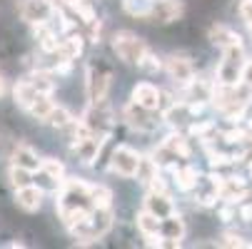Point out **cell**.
<instances>
[{
  "instance_id": "cell-1",
  "label": "cell",
  "mask_w": 252,
  "mask_h": 249,
  "mask_svg": "<svg viewBox=\"0 0 252 249\" xmlns=\"http://www.w3.org/2000/svg\"><path fill=\"white\" fill-rule=\"evenodd\" d=\"M242 62H245V48L242 43H235V45H227L222 48V60L215 70V75H218V83L220 85H237L240 83V70H242Z\"/></svg>"
},
{
  "instance_id": "cell-2",
  "label": "cell",
  "mask_w": 252,
  "mask_h": 249,
  "mask_svg": "<svg viewBox=\"0 0 252 249\" xmlns=\"http://www.w3.org/2000/svg\"><path fill=\"white\" fill-rule=\"evenodd\" d=\"M113 53L118 55V60H123L125 65H140L142 55L148 53V45L142 43L137 35L120 30L113 35Z\"/></svg>"
},
{
  "instance_id": "cell-3",
  "label": "cell",
  "mask_w": 252,
  "mask_h": 249,
  "mask_svg": "<svg viewBox=\"0 0 252 249\" xmlns=\"http://www.w3.org/2000/svg\"><path fill=\"white\" fill-rule=\"evenodd\" d=\"M107 90H110V70L107 67H95V65H88V97L93 105L97 102H105L107 97Z\"/></svg>"
},
{
  "instance_id": "cell-4",
  "label": "cell",
  "mask_w": 252,
  "mask_h": 249,
  "mask_svg": "<svg viewBox=\"0 0 252 249\" xmlns=\"http://www.w3.org/2000/svg\"><path fill=\"white\" fill-rule=\"evenodd\" d=\"M137 165H140V155L127 145H120L110 157V172H115L120 177H135Z\"/></svg>"
},
{
  "instance_id": "cell-5",
  "label": "cell",
  "mask_w": 252,
  "mask_h": 249,
  "mask_svg": "<svg viewBox=\"0 0 252 249\" xmlns=\"http://www.w3.org/2000/svg\"><path fill=\"white\" fill-rule=\"evenodd\" d=\"M107 137H110V130H105V132H93L90 137H85L83 142H78V145L73 147V150L78 152V157H80L83 165H93V162L97 160V155H100V150H102V145H105Z\"/></svg>"
},
{
  "instance_id": "cell-6",
  "label": "cell",
  "mask_w": 252,
  "mask_h": 249,
  "mask_svg": "<svg viewBox=\"0 0 252 249\" xmlns=\"http://www.w3.org/2000/svg\"><path fill=\"white\" fill-rule=\"evenodd\" d=\"M183 13H185V5L180 3V0H160V3H153V10H150L148 20L165 25V23L177 20Z\"/></svg>"
},
{
  "instance_id": "cell-7",
  "label": "cell",
  "mask_w": 252,
  "mask_h": 249,
  "mask_svg": "<svg viewBox=\"0 0 252 249\" xmlns=\"http://www.w3.org/2000/svg\"><path fill=\"white\" fill-rule=\"evenodd\" d=\"M55 10L48 5V0H20V18L25 23H43L53 15Z\"/></svg>"
},
{
  "instance_id": "cell-8",
  "label": "cell",
  "mask_w": 252,
  "mask_h": 249,
  "mask_svg": "<svg viewBox=\"0 0 252 249\" xmlns=\"http://www.w3.org/2000/svg\"><path fill=\"white\" fill-rule=\"evenodd\" d=\"M125 120H127L130 127H135L140 132H150L158 125L155 117H153V110H145V108H140V105H135V102H130L125 108Z\"/></svg>"
},
{
  "instance_id": "cell-9",
  "label": "cell",
  "mask_w": 252,
  "mask_h": 249,
  "mask_svg": "<svg viewBox=\"0 0 252 249\" xmlns=\"http://www.w3.org/2000/svg\"><path fill=\"white\" fill-rule=\"evenodd\" d=\"M165 70H167V75L180 83V85H185L192 75H195V70H192V62L185 57V55H170L165 60Z\"/></svg>"
},
{
  "instance_id": "cell-10",
  "label": "cell",
  "mask_w": 252,
  "mask_h": 249,
  "mask_svg": "<svg viewBox=\"0 0 252 249\" xmlns=\"http://www.w3.org/2000/svg\"><path fill=\"white\" fill-rule=\"evenodd\" d=\"M88 224H90V237L93 239L105 237L107 229L113 227V212H110V207H102V209L93 207L90 215H88Z\"/></svg>"
},
{
  "instance_id": "cell-11",
  "label": "cell",
  "mask_w": 252,
  "mask_h": 249,
  "mask_svg": "<svg viewBox=\"0 0 252 249\" xmlns=\"http://www.w3.org/2000/svg\"><path fill=\"white\" fill-rule=\"evenodd\" d=\"M15 204L23 212H38L40 204H43V190L35 187L32 182L25 185V187H18L15 190Z\"/></svg>"
},
{
  "instance_id": "cell-12",
  "label": "cell",
  "mask_w": 252,
  "mask_h": 249,
  "mask_svg": "<svg viewBox=\"0 0 252 249\" xmlns=\"http://www.w3.org/2000/svg\"><path fill=\"white\" fill-rule=\"evenodd\" d=\"M160 237L167 239V242H162V247H180V239L185 237V224H183V220L175 217V215L160 220Z\"/></svg>"
},
{
  "instance_id": "cell-13",
  "label": "cell",
  "mask_w": 252,
  "mask_h": 249,
  "mask_svg": "<svg viewBox=\"0 0 252 249\" xmlns=\"http://www.w3.org/2000/svg\"><path fill=\"white\" fill-rule=\"evenodd\" d=\"M132 102L140 105V108H145V110H153L158 112V105H160V90L150 83H140L132 87Z\"/></svg>"
},
{
  "instance_id": "cell-14",
  "label": "cell",
  "mask_w": 252,
  "mask_h": 249,
  "mask_svg": "<svg viewBox=\"0 0 252 249\" xmlns=\"http://www.w3.org/2000/svg\"><path fill=\"white\" fill-rule=\"evenodd\" d=\"M145 209L150 212V215H155L158 220H165V217H170L175 212V204L167 197V192H150L145 197Z\"/></svg>"
},
{
  "instance_id": "cell-15",
  "label": "cell",
  "mask_w": 252,
  "mask_h": 249,
  "mask_svg": "<svg viewBox=\"0 0 252 249\" xmlns=\"http://www.w3.org/2000/svg\"><path fill=\"white\" fill-rule=\"evenodd\" d=\"M32 32H35V38H38V45H40V50L43 53H48V55H53V53H58V32L48 25V20H43V23H32Z\"/></svg>"
},
{
  "instance_id": "cell-16",
  "label": "cell",
  "mask_w": 252,
  "mask_h": 249,
  "mask_svg": "<svg viewBox=\"0 0 252 249\" xmlns=\"http://www.w3.org/2000/svg\"><path fill=\"white\" fill-rule=\"evenodd\" d=\"M83 48H85V38H83V35L67 32V38L60 40V45H58V55L63 60H78L83 55Z\"/></svg>"
},
{
  "instance_id": "cell-17",
  "label": "cell",
  "mask_w": 252,
  "mask_h": 249,
  "mask_svg": "<svg viewBox=\"0 0 252 249\" xmlns=\"http://www.w3.org/2000/svg\"><path fill=\"white\" fill-rule=\"evenodd\" d=\"M13 165L25 167L30 172H40V157L35 155L32 147L23 145V142H20V145H15V150H13Z\"/></svg>"
},
{
  "instance_id": "cell-18",
  "label": "cell",
  "mask_w": 252,
  "mask_h": 249,
  "mask_svg": "<svg viewBox=\"0 0 252 249\" xmlns=\"http://www.w3.org/2000/svg\"><path fill=\"white\" fill-rule=\"evenodd\" d=\"M207 38H210V43L212 45H218L220 50L222 48H227V45H235V43H242V38L235 32V30H230L227 25H212L210 28V32H207Z\"/></svg>"
},
{
  "instance_id": "cell-19",
  "label": "cell",
  "mask_w": 252,
  "mask_h": 249,
  "mask_svg": "<svg viewBox=\"0 0 252 249\" xmlns=\"http://www.w3.org/2000/svg\"><path fill=\"white\" fill-rule=\"evenodd\" d=\"M197 182H200L197 167H177L175 169V185H177V190L192 192V190H197Z\"/></svg>"
},
{
  "instance_id": "cell-20",
  "label": "cell",
  "mask_w": 252,
  "mask_h": 249,
  "mask_svg": "<svg viewBox=\"0 0 252 249\" xmlns=\"http://www.w3.org/2000/svg\"><path fill=\"white\" fill-rule=\"evenodd\" d=\"M38 95H40V92L32 87L30 80H20V83L15 85V90H13L15 105H18V108H23V110H30V105L35 102V97H38Z\"/></svg>"
},
{
  "instance_id": "cell-21",
  "label": "cell",
  "mask_w": 252,
  "mask_h": 249,
  "mask_svg": "<svg viewBox=\"0 0 252 249\" xmlns=\"http://www.w3.org/2000/svg\"><path fill=\"white\" fill-rule=\"evenodd\" d=\"M162 147H167L175 157H183V160H188L190 155H192V150H190V145H188V139L180 135V132H172V135H167L165 137V142H162Z\"/></svg>"
},
{
  "instance_id": "cell-22",
  "label": "cell",
  "mask_w": 252,
  "mask_h": 249,
  "mask_svg": "<svg viewBox=\"0 0 252 249\" xmlns=\"http://www.w3.org/2000/svg\"><path fill=\"white\" fill-rule=\"evenodd\" d=\"M32 83V87L43 92V95H53L55 90V80H53V73H48V70H35V73L28 78Z\"/></svg>"
},
{
  "instance_id": "cell-23",
  "label": "cell",
  "mask_w": 252,
  "mask_h": 249,
  "mask_svg": "<svg viewBox=\"0 0 252 249\" xmlns=\"http://www.w3.org/2000/svg\"><path fill=\"white\" fill-rule=\"evenodd\" d=\"M137 229L142 232V237L160 234V220L155 215H150L148 209H142V212H137Z\"/></svg>"
},
{
  "instance_id": "cell-24",
  "label": "cell",
  "mask_w": 252,
  "mask_h": 249,
  "mask_svg": "<svg viewBox=\"0 0 252 249\" xmlns=\"http://www.w3.org/2000/svg\"><path fill=\"white\" fill-rule=\"evenodd\" d=\"M40 172L48 177V180H53V182H60L63 177H65V167H63V162L55 160V157L40 160Z\"/></svg>"
},
{
  "instance_id": "cell-25",
  "label": "cell",
  "mask_w": 252,
  "mask_h": 249,
  "mask_svg": "<svg viewBox=\"0 0 252 249\" xmlns=\"http://www.w3.org/2000/svg\"><path fill=\"white\" fill-rule=\"evenodd\" d=\"M155 0H123V8L132 18H148Z\"/></svg>"
},
{
  "instance_id": "cell-26",
  "label": "cell",
  "mask_w": 252,
  "mask_h": 249,
  "mask_svg": "<svg viewBox=\"0 0 252 249\" xmlns=\"http://www.w3.org/2000/svg\"><path fill=\"white\" fill-rule=\"evenodd\" d=\"M88 194H90V204L97 207V209L110 207V202H113V192L107 190V187H102V185H90Z\"/></svg>"
},
{
  "instance_id": "cell-27",
  "label": "cell",
  "mask_w": 252,
  "mask_h": 249,
  "mask_svg": "<svg viewBox=\"0 0 252 249\" xmlns=\"http://www.w3.org/2000/svg\"><path fill=\"white\" fill-rule=\"evenodd\" d=\"M53 105H55V102L50 100V95H43V92H40L38 97H35V102L30 105V110H28V112H30V115H32L35 120H45Z\"/></svg>"
},
{
  "instance_id": "cell-28",
  "label": "cell",
  "mask_w": 252,
  "mask_h": 249,
  "mask_svg": "<svg viewBox=\"0 0 252 249\" xmlns=\"http://www.w3.org/2000/svg\"><path fill=\"white\" fill-rule=\"evenodd\" d=\"M155 174H160V167H158V162L155 160H148V157H140V165H137V172H135V177L140 182H150Z\"/></svg>"
},
{
  "instance_id": "cell-29",
  "label": "cell",
  "mask_w": 252,
  "mask_h": 249,
  "mask_svg": "<svg viewBox=\"0 0 252 249\" xmlns=\"http://www.w3.org/2000/svg\"><path fill=\"white\" fill-rule=\"evenodd\" d=\"M8 180H10V185L18 190V187H25V185H30V182H32V172H30V169H25V167L13 165V167H10V172H8Z\"/></svg>"
},
{
  "instance_id": "cell-30",
  "label": "cell",
  "mask_w": 252,
  "mask_h": 249,
  "mask_svg": "<svg viewBox=\"0 0 252 249\" xmlns=\"http://www.w3.org/2000/svg\"><path fill=\"white\" fill-rule=\"evenodd\" d=\"M70 120H73V115H70L65 108H60V105H53L50 112H48V117H45L43 122H48V125H53V127H65Z\"/></svg>"
},
{
  "instance_id": "cell-31",
  "label": "cell",
  "mask_w": 252,
  "mask_h": 249,
  "mask_svg": "<svg viewBox=\"0 0 252 249\" xmlns=\"http://www.w3.org/2000/svg\"><path fill=\"white\" fill-rule=\"evenodd\" d=\"M67 5L73 8V13H75V15H78V18H80L85 25H88V23H93V20L97 18V15H95V10H93L88 3H85V0H67Z\"/></svg>"
},
{
  "instance_id": "cell-32",
  "label": "cell",
  "mask_w": 252,
  "mask_h": 249,
  "mask_svg": "<svg viewBox=\"0 0 252 249\" xmlns=\"http://www.w3.org/2000/svg\"><path fill=\"white\" fill-rule=\"evenodd\" d=\"M222 137H225V142H230V145H242L245 139H250V132L242 130V127H232V130H227Z\"/></svg>"
},
{
  "instance_id": "cell-33",
  "label": "cell",
  "mask_w": 252,
  "mask_h": 249,
  "mask_svg": "<svg viewBox=\"0 0 252 249\" xmlns=\"http://www.w3.org/2000/svg\"><path fill=\"white\" fill-rule=\"evenodd\" d=\"M137 67H142L145 73H158V70L162 67V62H160V60H158V57H155V55L148 50L145 55H142V60H140V65H137Z\"/></svg>"
},
{
  "instance_id": "cell-34",
  "label": "cell",
  "mask_w": 252,
  "mask_h": 249,
  "mask_svg": "<svg viewBox=\"0 0 252 249\" xmlns=\"http://www.w3.org/2000/svg\"><path fill=\"white\" fill-rule=\"evenodd\" d=\"M212 127H215V122H212V120H205V122H192V125H190V135H192V137H205Z\"/></svg>"
},
{
  "instance_id": "cell-35",
  "label": "cell",
  "mask_w": 252,
  "mask_h": 249,
  "mask_svg": "<svg viewBox=\"0 0 252 249\" xmlns=\"http://www.w3.org/2000/svg\"><path fill=\"white\" fill-rule=\"evenodd\" d=\"M210 165L218 169V167L232 165V160H230V155H225V152H212V150H210Z\"/></svg>"
},
{
  "instance_id": "cell-36",
  "label": "cell",
  "mask_w": 252,
  "mask_h": 249,
  "mask_svg": "<svg viewBox=\"0 0 252 249\" xmlns=\"http://www.w3.org/2000/svg\"><path fill=\"white\" fill-rule=\"evenodd\" d=\"M240 83L247 85L252 90V60H245L242 62V70H240Z\"/></svg>"
},
{
  "instance_id": "cell-37",
  "label": "cell",
  "mask_w": 252,
  "mask_h": 249,
  "mask_svg": "<svg viewBox=\"0 0 252 249\" xmlns=\"http://www.w3.org/2000/svg\"><path fill=\"white\" fill-rule=\"evenodd\" d=\"M100 30H102V23L97 18L93 23H88V38H90V43H100Z\"/></svg>"
},
{
  "instance_id": "cell-38",
  "label": "cell",
  "mask_w": 252,
  "mask_h": 249,
  "mask_svg": "<svg viewBox=\"0 0 252 249\" xmlns=\"http://www.w3.org/2000/svg\"><path fill=\"white\" fill-rule=\"evenodd\" d=\"M222 247H250V242H245L242 237H237V234H225L222 237Z\"/></svg>"
},
{
  "instance_id": "cell-39",
  "label": "cell",
  "mask_w": 252,
  "mask_h": 249,
  "mask_svg": "<svg viewBox=\"0 0 252 249\" xmlns=\"http://www.w3.org/2000/svg\"><path fill=\"white\" fill-rule=\"evenodd\" d=\"M75 25H78V23H75L73 18H67V15H63V13H60V25H58V30H60L63 35L73 32V30H75Z\"/></svg>"
},
{
  "instance_id": "cell-40",
  "label": "cell",
  "mask_w": 252,
  "mask_h": 249,
  "mask_svg": "<svg viewBox=\"0 0 252 249\" xmlns=\"http://www.w3.org/2000/svg\"><path fill=\"white\" fill-rule=\"evenodd\" d=\"M240 18L245 23L252 20V0H242V3H240Z\"/></svg>"
},
{
  "instance_id": "cell-41",
  "label": "cell",
  "mask_w": 252,
  "mask_h": 249,
  "mask_svg": "<svg viewBox=\"0 0 252 249\" xmlns=\"http://www.w3.org/2000/svg\"><path fill=\"white\" fill-rule=\"evenodd\" d=\"M70 70H73V60H63V57H60V62L55 65V73H60V75H67Z\"/></svg>"
},
{
  "instance_id": "cell-42",
  "label": "cell",
  "mask_w": 252,
  "mask_h": 249,
  "mask_svg": "<svg viewBox=\"0 0 252 249\" xmlns=\"http://www.w3.org/2000/svg\"><path fill=\"white\" fill-rule=\"evenodd\" d=\"M218 215H220V220H222V222H232V220H235V212H232V207H230V204H227V207H222V209L218 212Z\"/></svg>"
},
{
  "instance_id": "cell-43",
  "label": "cell",
  "mask_w": 252,
  "mask_h": 249,
  "mask_svg": "<svg viewBox=\"0 0 252 249\" xmlns=\"http://www.w3.org/2000/svg\"><path fill=\"white\" fill-rule=\"evenodd\" d=\"M240 220H245V222H252V204H245V207H240Z\"/></svg>"
},
{
  "instance_id": "cell-44",
  "label": "cell",
  "mask_w": 252,
  "mask_h": 249,
  "mask_svg": "<svg viewBox=\"0 0 252 249\" xmlns=\"http://www.w3.org/2000/svg\"><path fill=\"white\" fill-rule=\"evenodd\" d=\"M5 92H8V83H5V78H3V75H0V97H3Z\"/></svg>"
},
{
  "instance_id": "cell-45",
  "label": "cell",
  "mask_w": 252,
  "mask_h": 249,
  "mask_svg": "<svg viewBox=\"0 0 252 249\" xmlns=\"http://www.w3.org/2000/svg\"><path fill=\"white\" fill-rule=\"evenodd\" d=\"M247 132H250V137H252V117H250V130H247Z\"/></svg>"
},
{
  "instance_id": "cell-46",
  "label": "cell",
  "mask_w": 252,
  "mask_h": 249,
  "mask_svg": "<svg viewBox=\"0 0 252 249\" xmlns=\"http://www.w3.org/2000/svg\"><path fill=\"white\" fill-rule=\"evenodd\" d=\"M247 28H250V32H252V20H250V23H247Z\"/></svg>"
},
{
  "instance_id": "cell-47",
  "label": "cell",
  "mask_w": 252,
  "mask_h": 249,
  "mask_svg": "<svg viewBox=\"0 0 252 249\" xmlns=\"http://www.w3.org/2000/svg\"><path fill=\"white\" fill-rule=\"evenodd\" d=\"M250 172H252V162H250Z\"/></svg>"
}]
</instances>
